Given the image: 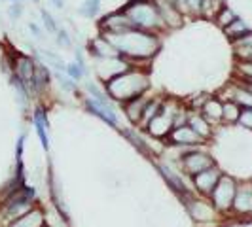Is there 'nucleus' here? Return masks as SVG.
I'll return each mask as SVG.
<instances>
[{"label":"nucleus","instance_id":"obj_19","mask_svg":"<svg viewBox=\"0 0 252 227\" xmlns=\"http://www.w3.org/2000/svg\"><path fill=\"white\" fill-rule=\"evenodd\" d=\"M23 12H25V8H23V4H21V2H12V4L8 6V10H6L8 17L13 19V21H17V19L23 15Z\"/></svg>","mask_w":252,"mask_h":227},{"label":"nucleus","instance_id":"obj_11","mask_svg":"<svg viewBox=\"0 0 252 227\" xmlns=\"http://www.w3.org/2000/svg\"><path fill=\"white\" fill-rule=\"evenodd\" d=\"M78 13L86 19H93L101 13V0H84L78 8Z\"/></svg>","mask_w":252,"mask_h":227},{"label":"nucleus","instance_id":"obj_24","mask_svg":"<svg viewBox=\"0 0 252 227\" xmlns=\"http://www.w3.org/2000/svg\"><path fill=\"white\" fill-rule=\"evenodd\" d=\"M0 2H6V0H0Z\"/></svg>","mask_w":252,"mask_h":227},{"label":"nucleus","instance_id":"obj_9","mask_svg":"<svg viewBox=\"0 0 252 227\" xmlns=\"http://www.w3.org/2000/svg\"><path fill=\"white\" fill-rule=\"evenodd\" d=\"M224 0H201V10H199V17L203 19H213L218 15V12L224 8Z\"/></svg>","mask_w":252,"mask_h":227},{"label":"nucleus","instance_id":"obj_17","mask_svg":"<svg viewBox=\"0 0 252 227\" xmlns=\"http://www.w3.org/2000/svg\"><path fill=\"white\" fill-rule=\"evenodd\" d=\"M222 114H224V117H227V119H237L239 117V114H241V110H239V104L235 101H231V102H226L224 104V108H222Z\"/></svg>","mask_w":252,"mask_h":227},{"label":"nucleus","instance_id":"obj_12","mask_svg":"<svg viewBox=\"0 0 252 227\" xmlns=\"http://www.w3.org/2000/svg\"><path fill=\"white\" fill-rule=\"evenodd\" d=\"M237 17H239V15L233 12V10H231L227 4H224V8H222V10L218 12V15L215 17V23L220 27V28H226V27L229 25L231 21H235Z\"/></svg>","mask_w":252,"mask_h":227},{"label":"nucleus","instance_id":"obj_23","mask_svg":"<svg viewBox=\"0 0 252 227\" xmlns=\"http://www.w3.org/2000/svg\"><path fill=\"white\" fill-rule=\"evenodd\" d=\"M10 2H23V0H10Z\"/></svg>","mask_w":252,"mask_h":227},{"label":"nucleus","instance_id":"obj_1","mask_svg":"<svg viewBox=\"0 0 252 227\" xmlns=\"http://www.w3.org/2000/svg\"><path fill=\"white\" fill-rule=\"evenodd\" d=\"M102 36L112 44L124 59H148L156 55V51L161 46L158 32H148L140 28H131L118 34H102Z\"/></svg>","mask_w":252,"mask_h":227},{"label":"nucleus","instance_id":"obj_22","mask_svg":"<svg viewBox=\"0 0 252 227\" xmlns=\"http://www.w3.org/2000/svg\"><path fill=\"white\" fill-rule=\"evenodd\" d=\"M48 2H50L55 10H59V12H63L64 6H66V2H64V0H48Z\"/></svg>","mask_w":252,"mask_h":227},{"label":"nucleus","instance_id":"obj_21","mask_svg":"<svg viewBox=\"0 0 252 227\" xmlns=\"http://www.w3.org/2000/svg\"><path fill=\"white\" fill-rule=\"evenodd\" d=\"M27 27H29V30H31V32H32V34H34L36 38H42V28H40L36 23H32V21H31V23H29Z\"/></svg>","mask_w":252,"mask_h":227},{"label":"nucleus","instance_id":"obj_14","mask_svg":"<svg viewBox=\"0 0 252 227\" xmlns=\"http://www.w3.org/2000/svg\"><path fill=\"white\" fill-rule=\"evenodd\" d=\"M38 13H40V17H42V25H44V28H46L48 32H51V34H55V32H57V28H59L57 21H55V17H53L48 10H44V8H40Z\"/></svg>","mask_w":252,"mask_h":227},{"label":"nucleus","instance_id":"obj_10","mask_svg":"<svg viewBox=\"0 0 252 227\" xmlns=\"http://www.w3.org/2000/svg\"><path fill=\"white\" fill-rule=\"evenodd\" d=\"M249 30H251V27L247 25V23H245V21H243L241 17H237L235 21H231V23H229V25H227L226 28H224V32H226V36L229 38L231 42H235L237 38L245 36V34H247Z\"/></svg>","mask_w":252,"mask_h":227},{"label":"nucleus","instance_id":"obj_4","mask_svg":"<svg viewBox=\"0 0 252 227\" xmlns=\"http://www.w3.org/2000/svg\"><path fill=\"white\" fill-rule=\"evenodd\" d=\"M101 32L102 34H118V32H126V30H131L135 28L133 23L129 21V17L126 15V12L120 8L116 12L106 13L104 17H101Z\"/></svg>","mask_w":252,"mask_h":227},{"label":"nucleus","instance_id":"obj_3","mask_svg":"<svg viewBox=\"0 0 252 227\" xmlns=\"http://www.w3.org/2000/svg\"><path fill=\"white\" fill-rule=\"evenodd\" d=\"M108 93L118 101H131L140 97V93L148 87V76L140 70L127 68L122 74L108 80Z\"/></svg>","mask_w":252,"mask_h":227},{"label":"nucleus","instance_id":"obj_18","mask_svg":"<svg viewBox=\"0 0 252 227\" xmlns=\"http://www.w3.org/2000/svg\"><path fill=\"white\" fill-rule=\"evenodd\" d=\"M66 74L70 76L72 80H80L82 76L86 74V68H84V64H80L76 61V63L66 64Z\"/></svg>","mask_w":252,"mask_h":227},{"label":"nucleus","instance_id":"obj_16","mask_svg":"<svg viewBox=\"0 0 252 227\" xmlns=\"http://www.w3.org/2000/svg\"><path fill=\"white\" fill-rule=\"evenodd\" d=\"M55 42H57V46H61V48H70V46H72V38L68 34V30L63 28V27L57 28V32H55Z\"/></svg>","mask_w":252,"mask_h":227},{"label":"nucleus","instance_id":"obj_7","mask_svg":"<svg viewBox=\"0 0 252 227\" xmlns=\"http://www.w3.org/2000/svg\"><path fill=\"white\" fill-rule=\"evenodd\" d=\"M13 66H15V74L19 76L27 85H31V82H32V78H34L36 63H34L31 57H27V55H17Z\"/></svg>","mask_w":252,"mask_h":227},{"label":"nucleus","instance_id":"obj_5","mask_svg":"<svg viewBox=\"0 0 252 227\" xmlns=\"http://www.w3.org/2000/svg\"><path fill=\"white\" fill-rule=\"evenodd\" d=\"M154 2L158 6V12H159V17L163 21L165 28H178V27H182L184 13L180 12L171 0H154Z\"/></svg>","mask_w":252,"mask_h":227},{"label":"nucleus","instance_id":"obj_20","mask_svg":"<svg viewBox=\"0 0 252 227\" xmlns=\"http://www.w3.org/2000/svg\"><path fill=\"white\" fill-rule=\"evenodd\" d=\"M199 10H201V0H186V15L199 17Z\"/></svg>","mask_w":252,"mask_h":227},{"label":"nucleus","instance_id":"obj_13","mask_svg":"<svg viewBox=\"0 0 252 227\" xmlns=\"http://www.w3.org/2000/svg\"><path fill=\"white\" fill-rule=\"evenodd\" d=\"M38 53H40V57L44 59V63L46 64H51V66H53V68H57L59 72H66V63H64L59 55H55L53 51H48V50L38 51Z\"/></svg>","mask_w":252,"mask_h":227},{"label":"nucleus","instance_id":"obj_6","mask_svg":"<svg viewBox=\"0 0 252 227\" xmlns=\"http://www.w3.org/2000/svg\"><path fill=\"white\" fill-rule=\"evenodd\" d=\"M89 51H91V55H95V57H99V59H110V57H122L118 50L114 48L112 44L106 40L104 36H99L95 38V40H91V44H89Z\"/></svg>","mask_w":252,"mask_h":227},{"label":"nucleus","instance_id":"obj_8","mask_svg":"<svg viewBox=\"0 0 252 227\" xmlns=\"http://www.w3.org/2000/svg\"><path fill=\"white\" fill-rule=\"evenodd\" d=\"M231 46H233L237 61H252V28L245 36H241L235 42H231Z\"/></svg>","mask_w":252,"mask_h":227},{"label":"nucleus","instance_id":"obj_2","mask_svg":"<svg viewBox=\"0 0 252 227\" xmlns=\"http://www.w3.org/2000/svg\"><path fill=\"white\" fill-rule=\"evenodd\" d=\"M122 10L126 12L135 28L148 32H159L165 28L154 0H129Z\"/></svg>","mask_w":252,"mask_h":227},{"label":"nucleus","instance_id":"obj_15","mask_svg":"<svg viewBox=\"0 0 252 227\" xmlns=\"http://www.w3.org/2000/svg\"><path fill=\"white\" fill-rule=\"evenodd\" d=\"M237 72L243 82H252V61H237Z\"/></svg>","mask_w":252,"mask_h":227}]
</instances>
